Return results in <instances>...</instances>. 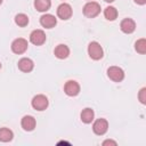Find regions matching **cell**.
<instances>
[{"instance_id":"6da1fadb","label":"cell","mask_w":146,"mask_h":146,"mask_svg":"<svg viewBox=\"0 0 146 146\" xmlns=\"http://www.w3.org/2000/svg\"><path fill=\"white\" fill-rule=\"evenodd\" d=\"M88 54H89V56H90L92 59L98 60V59H100V58L103 57V54H104V52H103L102 46H100L98 42L92 41V42H90L89 46H88Z\"/></svg>"},{"instance_id":"7a4b0ae2","label":"cell","mask_w":146,"mask_h":146,"mask_svg":"<svg viewBox=\"0 0 146 146\" xmlns=\"http://www.w3.org/2000/svg\"><path fill=\"white\" fill-rule=\"evenodd\" d=\"M99 13H100V6L97 2L91 1V2L86 3L83 7V14H84V16H87L89 18L96 17Z\"/></svg>"},{"instance_id":"3957f363","label":"cell","mask_w":146,"mask_h":146,"mask_svg":"<svg viewBox=\"0 0 146 146\" xmlns=\"http://www.w3.org/2000/svg\"><path fill=\"white\" fill-rule=\"evenodd\" d=\"M107 75L108 78L114 82H120L124 78V72L121 67L117 66H111L107 68Z\"/></svg>"},{"instance_id":"277c9868","label":"cell","mask_w":146,"mask_h":146,"mask_svg":"<svg viewBox=\"0 0 146 146\" xmlns=\"http://www.w3.org/2000/svg\"><path fill=\"white\" fill-rule=\"evenodd\" d=\"M32 107L36 111H43L48 107V98L44 95H36L32 99Z\"/></svg>"},{"instance_id":"5b68a950","label":"cell","mask_w":146,"mask_h":146,"mask_svg":"<svg viewBox=\"0 0 146 146\" xmlns=\"http://www.w3.org/2000/svg\"><path fill=\"white\" fill-rule=\"evenodd\" d=\"M108 129V122L105 119H98L95 121L94 125H92V130L96 135L98 136H103L104 133H106Z\"/></svg>"},{"instance_id":"8992f818","label":"cell","mask_w":146,"mask_h":146,"mask_svg":"<svg viewBox=\"0 0 146 146\" xmlns=\"http://www.w3.org/2000/svg\"><path fill=\"white\" fill-rule=\"evenodd\" d=\"M27 41L23 38H18V39H15L11 43V50L15 52V54H23L26 49H27Z\"/></svg>"},{"instance_id":"52a82bcc","label":"cell","mask_w":146,"mask_h":146,"mask_svg":"<svg viewBox=\"0 0 146 146\" xmlns=\"http://www.w3.org/2000/svg\"><path fill=\"white\" fill-rule=\"evenodd\" d=\"M30 41L35 46H41L46 42V34L42 30H34L30 34Z\"/></svg>"},{"instance_id":"ba28073f","label":"cell","mask_w":146,"mask_h":146,"mask_svg":"<svg viewBox=\"0 0 146 146\" xmlns=\"http://www.w3.org/2000/svg\"><path fill=\"white\" fill-rule=\"evenodd\" d=\"M57 16L60 19H68L72 16V7L68 3H62L57 8Z\"/></svg>"},{"instance_id":"9c48e42d","label":"cell","mask_w":146,"mask_h":146,"mask_svg":"<svg viewBox=\"0 0 146 146\" xmlns=\"http://www.w3.org/2000/svg\"><path fill=\"white\" fill-rule=\"evenodd\" d=\"M64 91L66 95L68 96H76L80 92V86L76 81L74 80H70L65 83L64 86Z\"/></svg>"},{"instance_id":"30bf717a","label":"cell","mask_w":146,"mask_h":146,"mask_svg":"<svg viewBox=\"0 0 146 146\" xmlns=\"http://www.w3.org/2000/svg\"><path fill=\"white\" fill-rule=\"evenodd\" d=\"M57 21H56V17L51 14H46V15H42L40 17V24L46 27V29H51L56 25Z\"/></svg>"},{"instance_id":"8fae6325","label":"cell","mask_w":146,"mask_h":146,"mask_svg":"<svg viewBox=\"0 0 146 146\" xmlns=\"http://www.w3.org/2000/svg\"><path fill=\"white\" fill-rule=\"evenodd\" d=\"M120 27H121V31H122V32L129 34V33H132V32L135 31L136 24H135V22H133L131 18H124V19L121 22Z\"/></svg>"},{"instance_id":"7c38bea8","label":"cell","mask_w":146,"mask_h":146,"mask_svg":"<svg viewBox=\"0 0 146 146\" xmlns=\"http://www.w3.org/2000/svg\"><path fill=\"white\" fill-rule=\"evenodd\" d=\"M33 67H34V64H33V62H32L30 58L24 57V58H21V59L18 60V68H19L22 72L29 73V72H31V71L33 70Z\"/></svg>"},{"instance_id":"4fadbf2b","label":"cell","mask_w":146,"mask_h":146,"mask_svg":"<svg viewBox=\"0 0 146 146\" xmlns=\"http://www.w3.org/2000/svg\"><path fill=\"white\" fill-rule=\"evenodd\" d=\"M21 124H22V128H23L24 130H26V131H32V130L35 128L36 122H35V119H34L33 116H31V115H25V116L22 119Z\"/></svg>"},{"instance_id":"5bb4252c","label":"cell","mask_w":146,"mask_h":146,"mask_svg":"<svg viewBox=\"0 0 146 146\" xmlns=\"http://www.w3.org/2000/svg\"><path fill=\"white\" fill-rule=\"evenodd\" d=\"M55 56L59 59H64L66 58L68 55H70V49L65 44H58L56 48H55Z\"/></svg>"},{"instance_id":"9a60e30c","label":"cell","mask_w":146,"mask_h":146,"mask_svg":"<svg viewBox=\"0 0 146 146\" xmlns=\"http://www.w3.org/2000/svg\"><path fill=\"white\" fill-rule=\"evenodd\" d=\"M51 6L50 0H34V7L38 11H47Z\"/></svg>"},{"instance_id":"2e32d148","label":"cell","mask_w":146,"mask_h":146,"mask_svg":"<svg viewBox=\"0 0 146 146\" xmlns=\"http://www.w3.org/2000/svg\"><path fill=\"white\" fill-rule=\"evenodd\" d=\"M14 137V133L10 129L8 128H0V141H3V143H7V141H10Z\"/></svg>"},{"instance_id":"e0dca14e","label":"cell","mask_w":146,"mask_h":146,"mask_svg":"<svg viewBox=\"0 0 146 146\" xmlns=\"http://www.w3.org/2000/svg\"><path fill=\"white\" fill-rule=\"evenodd\" d=\"M94 116H95V113L91 108H84L81 112V120L84 123H90L94 120Z\"/></svg>"},{"instance_id":"ac0fdd59","label":"cell","mask_w":146,"mask_h":146,"mask_svg":"<svg viewBox=\"0 0 146 146\" xmlns=\"http://www.w3.org/2000/svg\"><path fill=\"white\" fill-rule=\"evenodd\" d=\"M104 16H105V18L108 19V21H114V19L117 17V10H116L114 7L108 6V7H106L105 10H104Z\"/></svg>"},{"instance_id":"d6986e66","label":"cell","mask_w":146,"mask_h":146,"mask_svg":"<svg viewBox=\"0 0 146 146\" xmlns=\"http://www.w3.org/2000/svg\"><path fill=\"white\" fill-rule=\"evenodd\" d=\"M15 23L18 25V26H26L29 24V17L25 15V14H17L15 16Z\"/></svg>"},{"instance_id":"ffe728a7","label":"cell","mask_w":146,"mask_h":146,"mask_svg":"<svg viewBox=\"0 0 146 146\" xmlns=\"http://www.w3.org/2000/svg\"><path fill=\"white\" fill-rule=\"evenodd\" d=\"M135 49L139 54H145L146 52V40L145 39H139L135 43Z\"/></svg>"},{"instance_id":"44dd1931","label":"cell","mask_w":146,"mask_h":146,"mask_svg":"<svg viewBox=\"0 0 146 146\" xmlns=\"http://www.w3.org/2000/svg\"><path fill=\"white\" fill-rule=\"evenodd\" d=\"M138 98L141 104H146V88H141L138 95Z\"/></svg>"},{"instance_id":"7402d4cb","label":"cell","mask_w":146,"mask_h":146,"mask_svg":"<svg viewBox=\"0 0 146 146\" xmlns=\"http://www.w3.org/2000/svg\"><path fill=\"white\" fill-rule=\"evenodd\" d=\"M103 145H104V146H105V145H114V146H116V143H115L114 140H110V139H107V140L103 141Z\"/></svg>"},{"instance_id":"603a6c76","label":"cell","mask_w":146,"mask_h":146,"mask_svg":"<svg viewBox=\"0 0 146 146\" xmlns=\"http://www.w3.org/2000/svg\"><path fill=\"white\" fill-rule=\"evenodd\" d=\"M135 2L138 3V5H144L146 2V0H135Z\"/></svg>"},{"instance_id":"cb8c5ba5","label":"cell","mask_w":146,"mask_h":146,"mask_svg":"<svg viewBox=\"0 0 146 146\" xmlns=\"http://www.w3.org/2000/svg\"><path fill=\"white\" fill-rule=\"evenodd\" d=\"M105 1H106V2H113L114 0H105Z\"/></svg>"},{"instance_id":"d4e9b609","label":"cell","mask_w":146,"mask_h":146,"mask_svg":"<svg viewBox=\"0 0 146 146\" xmlns=\"http://www.w3.org/2000/svg\"><path fill=\"white\" fill-rule=\"evenodd\" d=\"M1 3H2V0H0V5H1Z\"/></svg>"},{"instance_id":"484cf974","label":"cell","mask_w":146,"mask_h":146,"mask_svg":"<svg viewBox=\"0 0 146 146\" xmlns=\"http://www.w3.org/2000/svg\"><path fill=\"white\" fill-rule=\"evenodd\" d=\"M0 68H1V63H0Z\"/></svg>"}]
</instances>
